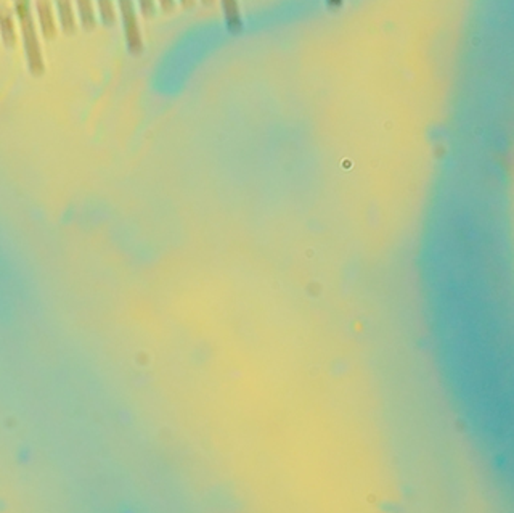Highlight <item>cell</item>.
Wrapping results in <instances>:
<instances>
[{"instance_id": "obj_5", "label": "cell", "mask_w": 514, "mask_h": 513, "mask_svg": "<svg viewBox=\"0 0 514 513\" xmlns=\"http://www.w3.org/2000/svg\"><path fill=\"white\" fill-rule=\"evenodd\" d=\"M0 37H2L3 46L7 48H13L15 44H17V32H15L12 12L5 7H0Z\"/></svg>"}, {"instance_id": "obj_9", "label": "cell", "mask_w": 514, "mask_h": 513, "mask_svg": "<svg viewBox=\"0 0 514 513\" xmlns=\"http://www.w3.org/2000/svg\"><path fill=\"white\" fill-rule=\"evenodd\" d=\"M138 3H140L143 18H153V15H155V0H138Z\"/></svg>"}, {"instance_id": "obj_13", "label": "cell", "mask_w": 514, "mask_h": 513, "mask_svg": "<svg viewBox=\"0 0 514 513\" xmlns=\"http://www.w3.org/2000/svg\"><path fill=\"white\" fill-rule=\"evenodd\" d=\"M202 5H206V7H211L212 3H214V0H201Z\"/></svg>"}, {"instance_id": "obj_7", "label": "cell", "mask_w": 514, "mask_h": 513, "mask_svg": "<svg viewBox=\"0 0 514 513\" xmlns=\"http://www.w3.org/2000/svg\"><path fill=\"white\" fill-rule=\"evenodd\" d=\"M77 5V13L79 19H81V26L84 31L91 32L97 26V18H95V10H93L92 0H76Z\"/></svg>"}, {"instance_id": "obj_2", "label": "cell", "mask_w": 514, "mask_h": 513, "mask_svg": "<svg viewBox=\"0 0 514 513\" xmlns=\"http://www.w3.org/2000/svg\"><path fill=\"white\" fill-rule=\"evenodd\" d=\"M117 3H120L122 24H124L127 48L132 55L138 57L143 52V41L135 8H133V0H117Z\"/></svg>"}, {"instance_id": "obj_4", "label": "cell", "mask_w": 514, "mask_h": 513, "mask_svg": "<svg viewBox=\"0 0 514 513\" xmlns=\"http://www.w3.org/2000/svg\"><path fill=\"white\" fill-rule=\"evenodd\" d=\"M222 7H224L225 23L229 32L240 34L241 29H243V21H241L238 0H222Z\"/></svg>"}, {"instance_id": "obj_10", "label": "cell", "mask_w": 514, "mask_h": 513, "mask_svg": "<svg viewBox=\"0 0 514 513\" xmlns=\"http://www.w3.org/2000/svg\"><path fill=\"white\" fill-rule=\"evenodd\" d=\"M161 8L164 13H172L175 8V0H160Z\"/></svg>"}, {"instance_id": "obj_6", "label": "cell", "mask_w": 514, "mask_h": 513, "mask_svg": "<svg viewBox=\"0 0 514 513\" xmlns=\"http://www.w3.org/2000/svg\"><path fill=\"white\" fill-rule=\"evenodd\" d=\"M57 8L63 32L66 36H73L76 32V17H74L71 0H57Z\"/></svg>"}, {"instance_id": "obj_11", "label": "cell", "mask_w": 514, "mask_h": 513, "mask_svg": "<svg viewBox=\"0 0 514 513\" xmlns=\"http://www.w3.org/2000/svg\"><path fill=\"white\" fill-rule=\"evenodd\" d=\"M326 3L331 10H338L343 5V0H326Z\"/></svg>"}, {"instance_id": "obj_1", "label": "cell", "mask_w": 514, "mask_h": 513, "mask_svg": "<svg viewBox=\"0 0 514 513\" xmlns=\"http://www.w3.org/2000/svg\"><path fill=\"white\" fill-rule=\"evenodd\" d=\"M13 2L15 12H17V17L19 19V23H21L24 52H26L29 73H31L32 76H42L44 71H46V65H44L41 44H39L36 24H34L32 19L31 5H29V0H13Z\"/></svg>"}, {"instance_id": "obj_8", "label": "cell", "mask_w": 514, "mask_h": 513, "mask_svg": "<svg viewBox=\"0 0 514 513\" xmlns=\"http://www.w3.org/2000/svg\"><path fill=\"white\" fill-rule=\"evenodd\" d=\"M98 10H100V18L105 26L111 28L116 24V10L113 0H97Z\"/></svg>"}, {"instance_id": "obj_12", "label": "cell", "mask_w": 514, "mask_h": 513, "mask_svg": "<svg viewBox=\"0 0 514 513\" xmlns=\"http://www.w3.org/2000/svg\"><path fill=\"white\" fill-rule=\"evenodd\" d=\"M180 3H182V7H184L185 10H190V8L195 7L196 0H180Z\"/></svg>"}, {"instance_id": "obj_3", "label": "cell", "mask_w": 514, "mask_h": 513, "mask_svg": "<svg viewBox=\"0 0 514 513\" xmlns=\"http://www.w3.org/2000/svg\"><path fill=\"white\" fill-rule=\"evenodd\" d=\"M39 24H41V31L46 39H53L57 34V24L53 19L52 5L48 0H37L36 2Z\"/></svg>"}]
</instances>
